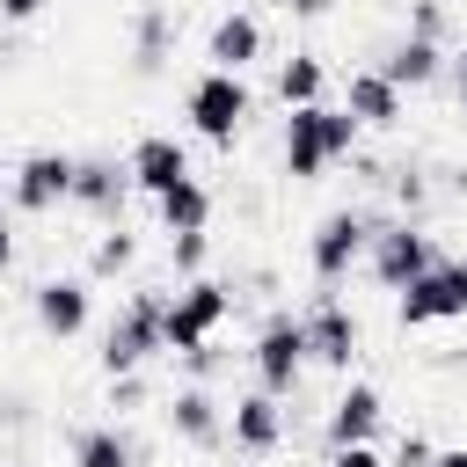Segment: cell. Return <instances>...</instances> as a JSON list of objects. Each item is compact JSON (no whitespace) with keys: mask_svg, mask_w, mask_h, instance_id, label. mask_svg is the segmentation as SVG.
Instances as JSON below:
<instances>
[{"mask_svg":"<svg viewBox=\"0 0 467 467\" xmlns=\"http://www.w3.org/2000/svg\"><path fill=\"white\" fill-rule=\"evenodd\" d=\"M365 139V124L343 109V102H306V109H285V131H277V161L292 182H321L336 161H350Z\"/></svg>","mask_w":467,"mask_h":467,"instance_id":"1","label":"cell"},{"mask_svg":"<svg viewBox=\"0 0 467 467\" xmlns=\"http://www.w3.org/2000/svg\"><path fill=\"white\" fill-rule=\"evenodd\" d=\"M161 350H168V292H131L109 314L95 365H102V379H117V372H146Z\"/></svg>","mask_w":467,"mask_h":467,"instance_id":"2","label":"cell"},{"mask_svg":"<svg viewBox=\"0 0 467 467\" xmlns=\"http://www.w3.org/2000/svg\"><path fill=\"white\" fill-rule=\"evenodd\" d=\"M182 117H190V131H197L204 146L234 153V139H241V131H248V117H255V95H248V80H241V73L204 66V73L182 88Z\"/></svg>","mask_w":467,"mask_h":467,"instance_id":"3","label":"cell"},{"mask_svg":"<svg viewBox=\"0 0 467 467\" xmlns=\"http://www.w3.org/2000/svg\"><path fill=\"white\" fill-rule=\"evenodd\" d=\"M372 234H379V212H365V204H336V212H321L314 234H306V270H314V285L336 292V285L365 263Z\"/></svg>","mask_w":467,"mask_h":467,"instance_id":"4","label":"cell"},{"mask_svg":"<svg viewBox=\"0 0 467 467\" xmlns=\"http://www.w3.org/2000/svg\"><path fill=\"white\" fill-rule=\"evenodd\" d=\"M306 321L299 314H263V328H255V343H248V372H255V387L263 394H277V401H292L299 394V379H306Z\"/></svg>","mask_w":467,"mask_h":467,"instance_id":"5","label":"cell"},{"mask_svg":"<svg viewBox=\"0 0 467 467\" xmlns=\"http://www.w3.org/2000/svg\"><path fill=\"white\" fill-rule=\"evenodd\" d=\"M226 314H234V285L226 277H182L175 292H168V350H197V343H212L219 328H226Z\"/></svg>","mask_w":467,"mask_h":467,"instance_id":"6","label":"cell"},{"mask_svg":"<svg viewBox=\"0 0 467 467\" xmlns=\"http://www.w3.org/2000/svg\"><path fill=\"white\" fill-rule=\"evenodd\" d=\"M431 263H438V241H431L416 219H379V234H372V248H365V277H372L379 292L416 285Z\"/></svg>","mask_w":467,"mask_h":467,"instance_id":"7","label":"cell"},{"mask_svg":"<svg viewBox=\"0 0 467 467\" xmlns=\"http://www.w3.org/2000/svg\"><path fill=\"white\" fill-rule=\"evenodd\" d=\"M394 321L401 328H438V321H467V263L438 255L416 285L394 292Z\"/></svg>","mask_w":467,"mask_h":467,"instance_id":"8","label":"cell"},{"mask_svg":"<svg viewBox=\"0 0 467 467\" xmlns=\"http://www.w3.org/2000/svg\"><path fill=\"white\" fill-rule=\"evenodd\" d=\"M29 321H36V336H51V343H73V336H88V321H95V277L80 270H66V277H36L29 285Z\"/></svg>","mask_w":467,"mask_h":467,"instance_id":"9","label":"cell"},{"mask_svg":"<svg viewBox=\"0 0 467 467\" xmlns=\"http://www.w3.org/2000/svg\"><path fill=\"white\" fill-rule=\"evenodd\" d=\"M73 168H80V153H58V146L22 153V161H15V182H7V204H15V212H29V219H44V212L73 204Z\"/></svg>","mask_w":467,"mask_h":467,"instance_id":"10","label":"cell"},{"mask_svg":"<svg viewBox=\"0 0 467 467\" xmlns=\"http://www.w3.org/2000/svg\"><path fill=\"white\" fill-rule=\"evenodd\" d=\"M299 321H306V358H314L321 372H343V379H350V365H358V350H365L358 314H350V306L321 285V292H314V306H306Z\"/></svg>","mask_w":467,"mask_h":467,"instance_id":"11","label":"cell"},{"mask_svg":"<svg viewBox=\"0 0 467 467\" xmlns=\"http://www.w3.org/2000/svg\"><path fill=\"white\" fill-rule=\"evenodd\" d=\"M161 416H168V438H175V445H190V452L226 445V401H219L212 387H197V379H182V387L161 401Z\"/></svg>","mask_w":467,"mask_h":467,"instance_id":"12","label":"cell"},{"mask_svg":"<svg viewBox=\"0 0 467 467\" xmlns=\"http://www.w3.org/2000/svg\"><path fill=\"white\" fill-rule=\"evenodd\" d=\"M124 204H131V168L117 161V153H80V168H73V212H88V219H124Z\"/></svg>","mask_w":467,"mask_h":467,"instance_id":"13","label":"cell"},{"mask_svg":"<svg viewBox=\"0 0 467 467\" xmlns=\"http://www.w3.org/2000/svg\"><path fill=\"white\" fill-rule=\"evenodd\" d=\"M226 438H234V452L241 460H270L277 445H285V401L277 394H234L226 401Z\"/></svg>","mask_w":467,"mask_h":467,"instance_id":"14","label":"cell"},{"mask_svg":"<svg viewBox=\"0 0 467 467\" xmlns=\"http://www.w3.org/2000/svg\"><path fill=\"white\" fill-rule=\"evenodd\" d=\"M124 168H131V190H139V197H168L182 175H197V168H190V146H182V139H168V131L131 139Z\"/></svg>","mask_w":467,"mask_h":467,"instance_id":"15","label":"cell"},{"mask_svg":"<svg viewBox=\"0 0 467 467\" xmlns=\"http://www.w3.org/2000/svg\"><path fill=\"white\" fill-rule=\"evenodd\" d=\"M328 445H379V431H387V401H379V387L372 379H343V394L328 401Z\"/></svg>","mask_w":467,"mask_h":467,"instance_id":"16","label":"cell"},{"mask_svg":"<svg viewBox=\"0 0 467 467\" xmlns=\"http://www.w3.org/2000/svg\"><path fill=\"white\" fill-rule=\"evenodd\" d=\"M263 15H248V7H226L212 29H204V66H219V73H248L255 58H263Z\"/></svg>","mask_w":467,"mask_h":467,"instance_id":"17","label":"cell"},{"mask_svg":"<svg viewBox=\"0 0 467 467\" xmlns=\"http://www.w3.org/2000/svg\"><path fill=\"white\" fill-rule=\"evenodd\" d=\"M175 58V7L168 0H139L131 7V73L139 80H161Z\"/></svg>","mask_w":467,"mask_h":467,"instance_id":"18","label":"cell"},{"mask_svg":"<svg viewBox=\"0 0 467 467\" xmlns=\"http://www.w3.org/2000/svg\"><path fill=\"white\" fill-rule=\"evenodd\" d=\"M343 109H350L365 131H394V124H401V109H409V95H401L379 66H358V73L343 80Z\"/></svg>","mask_w":467,"mask_h":467,"instance_id":"19","label":"cell"},{"mask_svg":"<svg viewBox=\"0 0 467 467\" xmlns=\"http://www.w3.org/2000/svg\"><path fill=\"white\" fill-rule=\"evenodd\" d=\"M445 66H452V58H445V44H431V36H409V29H401V36L387 44V58H379V73H387V80H394L401 95L431 88V80H438Z\"/></svg>","mask_w":467,"mask_h":467,"instance_id":"20","label":"cell"},{"mask_svg":"<svg viewBox=\"0 0 467 467\" xmlns=\"http://www.w3.org/2000/svg\"><path fill=\"white\" fill-rule=\"evenodd\" d=\"M73 467H139V445H131V431L117 416H102V423L73 431Z\"/></svg>","mask_w":467,"mask_h":467,"instance_id":"21","label":"cell"},{"mask_svg":"<svg viewBox=\"0 0 467 467\" xmlns=\"http://www.w3.org/2000/svg\"><path fill=\"white\" fill-rule=\"evenodd\" d=\"M277 102H285V109L328 102V66H321V51H292V58H277Z\"/></svg>","mask_w":467,"mask_h":467,"instance_id":"22","label":"cell"},{"mask_svg":"<svg viewBox=\"0 0 467 467\" xmlns=\"http://www.w3.org/2000/svg\"><path fill=\"white\" fill-rule=\"evenodd\" d=\"M153 212H161V234H204L212 226V190L197 175H182L168 197H153Z\"/></svg>","mask_w":467,"mask_h":467,"instance_id":"23","label":"cell"},{"mask_svg":"<svg viewBox=\"0 0 467 467\" xmlns=\"http://www.w3.org/2000/svg\"><path fill=\"white\" fill-rule=\"evenodd\" d=\"M131 270H139V234H131L124 219H109V226L95 234V248H88V277L109 285V277H131Z\"/></svg>","mask_w":467,"mask_h":467,"instance_id":"24","label":"cell"},{"mask_svg":"<svg viewBox=\"0 0 467 467\" xmlns=\"http://www.w3.org/2000/svg\"><path fill=\"white\" fill-rule=\"evenodd\" d=\"M387 190H394V204H401V219H416V212L431 204V175H423L416 161H387Z\"/></svg>","mask_w":467,"mask_h":467,"instance_id":"25","label":"cell"},{"mask_svg":"<svg viewBox=\"0 0 467 467\" xmlns=\"http://www.w3.org/2000/svg\"><path fill=\"white\" fill-rule=\"evenodd\" d=\"M204 255H212V234H168V263H175V277H204Z\"/></svg>","mask_w":467,"mask_h":467,"instance_id":"26","label":"cell"},{"mask_svg":"<svg viewBox=\"0 0 467 467\" xmlns=\"http://www.w3.org/2000/svg\"><path fill=\"white\" fill-rule=\"evenodd\" d=\"M102 409H109L117 423H124V416H139V409H146V372H117V379H109V394H102Z\"/></svg>","mask_w":467,"mask_h":467,"instance_id":"27","label":"cell"},{"mask_svg":"<svg viewBox=\"0 0 467 467\" xmlns=\"http://www.w3.org/2000/svg\"><path fill=\"white\" fill-rule=\"evenodd\" d=\"M175 358H182V372H190L197 387H212V379H219V372L234 365V358L219 350V336H212V343H197V350H175Z\"/></svg>","mask_w":467,"mask_h":467,"instance_id":"28","label":"cell"},{"mask_svg":"<svg viewBox=\"0 0 467 467\" xmlns=\"http://www.w3.org/2000/svg\"><path fill=\"white\" fill-rule=\"evenodd\" d=\"M445 29H452L445 0H409V36H431V44H445Z\"/></svg>","mask_w":467,"mask_h":467,"instance_id":"29","label":"cell"},{"mask_svg":"<svg viewBox=\"0 0 467 467\" xmlns=\"http://www.w3.org/2000/svg\"><path fill=\"white\" fill-rule=\"evenodd\" d=\"M431 452H438V445H431L423 431H401V445H394V460H387V467H423Z\"/></svg>","mask_w":467,"mask_h":467,"instance_id":"30","label":"cell"},{"mask_svg":"<svg viewBox=\"0 0 467 467\" xmlns=\"http://www.w3.org/2000/svg\"><path fill=\"white\" fill-rule=\"evenodd\" d=\"M328 467H387L379 445H328Z\"/></svg>","mask_w":467,"mask_h":467,"instance_id":"31","label":"cell"},{"mask_svg":"<svg viewBox=\"0 0 467 467\" xmlns=\"http://www.w3.org/2000/svg\"><path fill=\"white\" fill-rule=\"evenodd\" d=\"M292 22H321V15H336V0H277Z\"/></svg>","mask_w":467,"mask_h":467,"instance_id":"32","label":"cell"},{"mask_svg":"<svg viewBox=\"0 0 467 467\" xmlns=\"http://www.w3.org/2000/svg\"><path fill=\"white\" fill-rule=\"evenodd\" d=\"M51 15V0H0V22H36Z\"/></svg>","mask_w":467,"mask_h":467,"instance_id":"33","label":"cell"},{"mask_svg":"<svg viewBox=\"0 0 467 467\" xmlns=\"http://www.w3.org/2000/svg\"><path fill=\"white\" fill-rule=\"evenodd\" d=\"M423 467H467V445H438V452H431Z\"/></svg>","mask_w":467,"mask_h":467,"instance_id":"34","label":"cell"},{"mask_svg":"<svg viewBox=\"0 0 467 467\" xmlns=\"http://www.w3.org/2000/svg\"><path fill=\"white\" fill-rule=\"evenodd\" d=\"M452 88H460V102H467V44L452 51Z\"/></svg>","mask_w":467,"mask_h":467,"instance_id":"35","label":"cell"},{"mask_svg":"<svg viewBox=\"0 0 467 467\" xmlns=\"http://www.w3.org/2000/svg\"><path fill=\"white\" fill-rule=\"evenodd\" d=\"M7 263H15V226L0 219V270H7Z\"/></svg>","mask_w":467,"mask_h":467,"instance_id":"36","label":"cell"},{"mask_svg":"<svg viewBox=\"0 0 467 467\" xmlns=\"http://www.w3.org/2000/svg\"><path fill=\"white\" fill-rule=\"evenodd\" d=\"M7 182H15V168H0V197H7Z\"/></svg>","mask_w":467,"mask_h":467,"instance_id":"37","label":"cell"},{"mask_svg":"<svg viewBox=\"0 0 467 467\" xmlns=\"http://www.w3.org/2000/svg\"><path fill=\"white\" fill-rule=\"evenodd\" d=\"M226 467H248V460H226Z\"/></svg>","mask_w":467,"mask_h":467,"instance_id":"38","label":"cell"}]
</instances>
